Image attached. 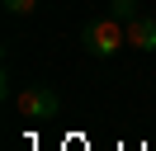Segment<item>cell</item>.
Listing matches in <instances>:
<instances>
[{
    "label": "cell",
    "instance_id": "277c9868",
    "mask_svg": "<svg viewBox=\"0 0 156 151\" xmlns=\"http://www.w3.org/2000/svg\"><path fill=\"white\" fill-rule=\"evenodd\" d=\"M109 14L128 24V19H137V0H109Z\"/></svg>",
    "mask_w": 156,
    "mask_h": 151
},
{
    "label": "cell",
    "instance_id": "7a4b0ae2",
    "mask_svg": "<svg viewBox=\"0 0 156 151\" xmlns=\"http://www.w3.org/2000/svg\"><path fill=\"white\" fill-rule=\"evenodd\" d=\"M14 104H19V113H24L29 123H48V118L62 113V99H57L52 85H29V90L14 94Z\"/></svg>",
    "mask_w": 156,
    "mask_h": 151
},
{
    "label": "cell",
    "instance_id": "3957f363",
    "mask_svg": "<svg viewBox=\"0 0 156 151\" xmlns=\"http://www.w3.org/2000/svg\"><path fill=\"white\" fill-rule=\"evenodd\" d=\"M128 47H137V52H156V19H151V14L128 19Z\"/></svg>",
    "mask_w": 156,
    "mask_h": 151
},
{
    "label": "cell",
    "instance_id": "5b68a950",
    "mask_svg": "<svg viewBox=\"0 0 156 151\" xmlns=\"http://www.w3.org/2000/svg\"><path fill=\"white\" fill-rule=\"evenodd\" d=\"M0 5L10 9V14H33V9H38V0H0Z\"/></svg>",
    "mask_w": 156,
    "mask_h": 151
},
{
    "label": "cell",
    "instance_id": "6da1fadb",
    "mask_svg": "<svg viewBox=\"0 0 156 151\" xmlns=\"http://www.w3.org/2000/svg\"><path fill=\"white\" fill-rule=\"evenodd\" d=\"M123 43H128V24H123V19H114V14L90 19V24L80 28V47H85L90 57H104V61H109Z\"/></svg>",
    "mask_w": 156,
    "mask_h": 151
}]
</instances>
